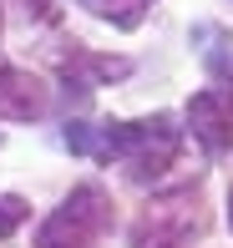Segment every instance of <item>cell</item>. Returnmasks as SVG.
<instances>
[{"mask_svg": "<svg viewBox=\"0 0 233 248\" xmlns=\"http://www.w3.org/2000/svg\"><path fill=\"white\" fill-rule=\"evenodd\" d=\"M26 218H31V202H26V198L0 193V238H10V233H16Z\"/></svg>", "mask_w": 233, "mask_h": 248, "instance_id": "obj_7", "label": "cell"}, {"mask_svg": "<svg viewBox=\"0 0 233 248\" xmlns=\"http://www.w3.org/2000/svg\"><path fill=\"white\" fill-rule=\"evenodd\" d=\"M112 223V198H107L102 183H81L71 187V198L41 223L36 248H92Z\"/></svg>", "mask_w": 233, "mask_h": 248, "instance_id": "obj_2", "label": "cell"}, {"mask_svg": "<svg viewBox=\"0 0 233 248\" xmlns=\"http://www.w3.org/2000/svg\"><path fill=\"white\" fill-rule=\"evenodd\" d=\"M187 122L208 147H233V92H198L187 101Z\"/></svg>", "mask_w": 233, "mask_h": 248, "instance_id": "obj_5", "label": "cell"}, {"mask_svg": "<svg viewBox=\"0 0 233 248\" xmlns=\"http://www.w3.org/2000/svg\"><path fill=\"white\" fill-rule=\"evenodd\" d=\"M51 107V86L20 66H0V117L5 122H36Z\"/></svg>", "mask_w": 233, "mask_h": 248, "instance_id": "obj_4", "label": "cell"}, {"mask_svg": "<svg viewBox=\"0 0 233 248\" xmlns=\"http://www.w3.org/2000/svg\"><path fill=\"white\" fill-rule=\"evenodd\" d=\"M203 228L198 193H172L152 202L137 223H132V248H187V238Z\"/></svg>", "mask_w": 233, "mask_h": 248, "instance_id": "obj_3", "label": "cell"}, {"mask_svg": "<svg viewBox=\"0 0 233 248\" xmlns=\"http://www.w3.org/2000/svg\"><path fill=\"white\" fill-rule=\"evenodd\" d=\"M66 147L71 152H96V157H117L127 162L132 177H157L172 167L177 157V132L168 127V117L152 122H107V127H66Z\"/></svg>", "mask_w": 233, "mask_h": 248, "instance_id": "obj_1", "label": "cell"}, {"mask_svg": "<svg viewBox=\"0 0 233 248\" xmlns=\"http://www.w3.org/2000/svg\"><path fill=\"white\" fill-rule=\"evenodd\" d=\"M92 16H102V20H112L117 31H132V26H142V16L152 10V0H81Z\"/></svg>", "mask_w": 233, "mask_h": 248, "instance_id": "obj_6", "label": "cell"}, {"mask_svg": "<svg viewBox=\"0 0 233 248\" xmlns=\"http://www.w3.org/2000/svg\"><path fill=\"white\" fill-rule=\"evenodd\" d=\"M228 228H233V187H228Z\"/></svg>", "mask_w": 233, "mask_h": 248, "instance_id": "obj_8", "label": "cell"}]
</instances>
